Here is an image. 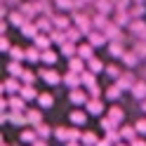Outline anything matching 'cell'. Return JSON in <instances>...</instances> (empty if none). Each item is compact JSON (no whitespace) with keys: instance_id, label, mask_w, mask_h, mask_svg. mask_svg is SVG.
Returning <instances> with one entry per match:
<instances>
[{"instance_id":"5bb4252c","label":"cell","mask_w":146,"mask_h":146,"mask_svg":"<svg viewBox=\"0 0 146 146\" xmlns=\"http://www.w3.org/2000/svg\"><path fill=\"white\" fill-rule=\"evenodd\" d=\"M132 97L139 102H146V80H137V85L132 87Z\"/></svg>"},{"instance_id":"52a82bcc","label":"cell","mask_w":146,"mask_h":146,"mask_svg":"<svg viewBox=\"0 0 146 146\" xmlns=\"http://www.w3.org/2000/svg\"><path fill=\"white\" fill-rule=\"evenodd\" d=\"M78 57L85 59V61L94 59V57H97V54H94V47H92L90 42H80V45H78Z\"/></svg>"},{"instance_id":"7a4b0ae2","label":"cell","mask_w":146,"mask_h":146,"mask_svg":"<svg viewBox=\"0 0 146 146\" xmlns=\"http://www.w3.org/2000/svg\"><path fill=\"white\" fill-rule=\"evenodd\" d=\"M68 102H71L73 106H87V102H90V94H85L80 87H78V90H71Z\"/></svg>"},{"instance_id":"6da1fadb","label":"cell","mask_w":146,"mask_h":146,"mask_svg":"<svg viewBox=\"0 0 146 146\" xmlns=\"http://www.w3.org/2000/svg\"><path fill=\"white\" fill-rule=\"evenodd\" d=\"M21 87H24V83H21L19 78H7V80H5V94H7V97L21 94Z\"/></svg>"},{"instance_id":"d4e9b609","label":"cell","mask_w":146,"mask_h":146,"mask_svg":"<svg viewBox=\"0 0 146 146\" xmlns=\"http://www.w3.org/2000/svg\"><path fill=\"white\" fill-rule=\"evenodd\" d=\"M120 94H123V90H120V87H118L115 83L106 87V99H111V102H115V99H118V97H120Z\"/></svg>"},{"instance_id":"7402d4cb","label":"cell","mask_w":146,"mask_h":146,"mask_svg":"<svg viewBox=\"0 0 146 146\" xmlns=\"http://www.w3.org/2000/svg\"><path fill=\"white\" fill-rule=\"evenodd\" d=\"M68 120H71L73 125H85V120H87V113H85V111H71Z\"/></svg>"},{"instance_id":"8fae6325","label":"cell","mask_w":146,"mask_h":146,"mask_svg":"<svg viewBox=\"0 0 146 146\" xmlns=\"http://www.w3.org/2000/svg\"><path fill=\"white\" fill-rule=\"evenodd\" d=\"M40 76H42V80H45L47 85H57V83H61V76H59L54 68H45Z\"/></svg>"},{"instance_id":"e0dca14e","label":"cell","mask_w":146,"mask_h":146,"mask_svg":"<svg viewBox=\"0 0 146 146\" xmlns=\"http://www.w3.org/2000/svg\"><path fill=\"white\" fill-rule=\"evenodd\" d=\"M87 71H90V73H94V76H99V73H104V71H106V66H104V61H102V59H97V57H94V59H90V61H87Z\"/></svg>"},{"instance_id":"836d02e7","label":"cell","mask_w":146,"mask_h":146,"mask_svg":"<svg viewBox=\"0 0 146 146\" xmlns=\"http://www.w3.org/2000/svg\"><path fill=\"white\" fill-rule=\"evenodd\" d=\"M35 132H38V139H47V137H50V125L40 123L38 127H35Z\"/></svg>"},{"instance_id":"3957f363","label":"cell","mask_w":146,"mask_h":146,"mask_svg":"<svg viewBox=\"0 0 146 146\" xmlns=\"http://www.w3.org/2000/svg\"><path fill=\"white\" fill-rule=\"evenodd\" d=\"M115 85L120 87L123 92H125V90H130V92H132V87L137 85V78H134V73H130V71H125L123 76H120V80H115Z\"/></svg>"},{"instance_id":"ba28073f","label":"cell","mask_w":146,"mask_h":146,"mask_svg":"<svg viewBox=\"0 0 146 146\" xmlns=\"http://www.w3.org/2000/svg\"><path fill=\"white\" fill-rule=\"evenodd\" d=\"M85 111L90 115H102L104 113V104H102V99H90L87 106H85Z\"/></svg>"},{"instance_id":"ab89813d","label":"cell","mask_w":146,"mask_h":146,"mask_svg":"<svg viewBox=\"0 0 146 146\" xmlns=\"http://www.w3.org/2000/svg\"><path fill=\"white\" fill-rule=\"evenodd\" d=\"M97 146H115V144L108 139V137H104V139H99V144H97Z\"/></svg>"},{"instance_id":"e575fe53","label":"cell","mask_w":146,"mask_h":146,"mask_svg":"<svg viewBox=\"0 0 146 146\" xmlns=\"http://www.w3.org/2000/svg\"><path fill=\"white\" fill-rule=\"evenodd\" d=\"M57 59H59L57 52H52V50H45V52H42V61H45V64H54Z\"/></svg>"},{"instance_id":"44dd1931","label":"cell","mask_w":146,"mask_h":146,"mask_svg":"<svg viewBox=\"0 0 146 146\" xmlns=\"http://www.w3.org/2000/svg\"><path fill=\"white\" fill-rule=\"evenodd\" d=\"M21 99H26V102H31V99H38L40 94H38V90H35L33 85H24L21 87V94H19Z\"/></svg>"},{"instance_id":"7bdbcfd3","label":"cell","mask_w":146,"mask_h":146,"mask_svg":"<svg viewBox=\"0 0 146 146\" xmlns=\"http://www.w3.org/2000/svg\"><path fill=\"white\" fill-rule=\"evenodd\" d=\"M66 146H83V141H68Z\"/></svg>"},{"instance_id":"bcb514c9","label":"cell","mask_w":146,"mask_h":146,"mask_svg":"<svg viewBox=\"0 0 146 146\" xmlns=\"http://www.w3.org/2000/svg\"><path fill=\"white\" fill-rule=\"evenodd\" d=\"M141 108H144V113H146V102H141Z\"/></svg>"},{"instance_id":"ffe728a7","label":"cell","mask_w":146,"mask_h":146,"mask_svg":"<svg viewBox=\"0 0 146 146\" xmlns=\"http://www.w3.org/2000/svg\"><path fill=\"white\" fill-rule=\"evenodd\" d=\"M104 73H106V76H108V78H111L113 83H115V80H120V76H123L125 71H123L120 66H118V64H111V66H106V71H104Z\"/></svg>"},{"instance_id":"9c48e42d","label":"cell","mask_w":146,"mask_h":146,"mask_svg":"<svg viewBox=\"0 0 146 146\" xmlns=\"http://www.w3.org/2000/svg\"><path fill=\"white\" fill-rule=\"evenodd\" d=\"M7 73H10V78H24L26 68L21 66V61H10L7 64Z\"/></svg>"},{"instance_id":"f6af8a7d","label":"cell","mask_w":146,"mask_h":146,"mask_svg":"<svg viewBox=\"0 0 146 146\" xmlns=\"http://www.w3.org/2000/svg\"><path fill=\"white\" fill-rule=\"evenodd\" d=\"M115 146H130V144H127V141H120V144H115Z\"/></svg>"},{"instance_id":"8992f818","label":"cell","mask_w":146,"mask_h":146,"mask_svg":"<svg viewBox=\"0 0 146 146\" xmlns=\"http://www.w3.org/2000/svg\"><path fill=\"white\" fill-rule=\"evenodd\" d=\"M61 83L66 85V87H71V90H78L80 85H83V80H80V76H78V73H73V71H68L66 76L61 78Z\"/></svg>"},{"instance_id":"5b68a950","label":"cell","mask_w":146,"mask_h":146,"mask_svg":"<svg viewBox=\"0 0 146 146\" xmlns=\"http://www.w3.org/2000/svg\"><path fill=\"white\" fill-rule=\"evenodd\" d=\"M87 42L92 45V47H99V45H106L108 38H106V33H104V31H97V29H94L92 33L87 35Z\"/></svg>"},{"instance_id":"d6986e66","label":"cell","mask_w":146,"mask_h":146,"mask_svg":"<svg viewBox=\"0 0 146 146\" xmlns=\"http://www.w3.org/2000/svg\"><path fill=\"white\" fill-rule=\"evenodd\" d=\"M139 59H141V57H139V54H137V52L132 50V52H125V57H123V64H125L127 68H137Z\"/></svg>"},{"instance_id":"277c9868","label":"cell","mask_w":146,"mask_h":146,"mask_svg":"<svg viewBox=\"0 0 146 146\" xmlns=\"http://www.w3.org/2000/svg\"><path fill=\"white\" fill-rule=\"evenodd\" d=\"M106 50H108V54H111L113 59H123V57H125V52H127V50H125V42H118V40L108 42V47H106Z\"/></svg>"},{"instance_id":"74e56055","label":"cell","mask_w":146,"mask_h":146,"mask_svg":"<svg viewBox=\"0 0 146 146\" xmlns=\"http://www.w3.org/2000/svg\"><path fill=\"white\" fill-rule=\"evenodd\" d=\"M137 132H141V134H146V118H141V120H137Z\"/></svg>"},{"instance_id":"f546056e","label":"cell","mask_w":146,"mask_h":146,"mask_svg":"<svg viewBox=\"0 0 146 146\" xmlns=\"http://www.w3.org/2000/svg\"><path fill=\"white\" fill-rule=\"evenodd\" d=\"M80 38H83V33H80L76 26H71V29L66 31V40H68V42H78Z\"/></svg>"},{"instance_id":"b9f144b4","label":"cell","mask_w":146,"mask_h":146,"mask_svg":"<svg viewBox=\"0 0 146 146\" xmlns=\"http://www.w3.org/2000/svg\"><path fill=\"white\" fill-rule=\"evenodd\" d=\"M33 146H47V139H38V141H35Z\"/></svg>"},{"instance_id":"4fadbf2b","label":"cell","mask_w":146,"mask_h":146,"mask_svg":"<svg viewBox=\"0 0 146 146\" xmlns=\"http://www.w3.org/2000/svg\"><path fill=\"white\" fill-rule=\"evenodd\" d=\"M137 134H139V132H137V127L120 125V137H123V141H127V144H130V141H134V139H137Z\"/></svg>"},{"instance_id":"9a60e30c","label":"cell","mask_w":146,"mask_h":146,"mask_svg":"<svg viewBox=\"0 0 146 146\" xmlns=\"http://www.w3.org/2000/svg\"><path fill=\"white\" fill-rule=\"evenodd\" d=\"M52 21H54V29H59V31H64V33H66V31L71 29V19H68V17L54 14V17H52Z\"/></svg>"},{"instance_id":"60d3db41","label":"cell","mask_w":146,"mask_h":146,"mask_svg":"<svg viewBox=\"0 0 146 146\" xmlns=\"http://www.w3.org/2000/svg\"><path fill=\"white\" fill-rule=\"evenodd\" d=\"M130 146H146V141H144V139H139V137H137L134 141H130Z\"/></svg>"},{"instance_id":"cb8c5ba5","label":"cell","mask_w":146,"mask_h":146,"mask_svg":"<svg viewBox=\"0 0 146 146\" xmlns=\"http://www.w3.org/2000/svg\"><path fill=\"white\" fill-rule=\"evenodd\" d=\"M80 80H83V85H85L87 90L97 85V76H94V73H90V71H85L83 76H80Z\"/></svg>"},{"instance_id":"1f68e13d","label":"cell","mask_w":146,"mask_h":146,"mask_svg":"<svg viewBox=\"0 0 146 146\" xmlns=\"http://www.w3.org/2000/svg\"><path fill=\"white\" fill-rule=\"evenodd\" d=\"M38 104H40V108H52L54 97H52V94H40V97H38Z\"/></svg>"},{"instance_id":"83f0119b","label":"cell","mask_w":146,"mask_h":146,"mask_svg":"<svg viewBox=\"0 0 146 146\" xmlns=\"http://www.w3.org/2000/svg\"><path fill=\"white\" fill-rule=\"evenodd\" d=\"M80 141H83L85 146H97L99 144V139H97L94 132H83V139H80Z\"/></svg>"},{"instance_id":"4dcf8cb0","label":"cell","mask_w":146,"mask_h":146,"mask_svg":"<svg viewBox=\"0 0 146 146\" xmlns=\"http://www.w3.org/2000/svg\"><path fill=\"white\" fill-rule=\"evenodd\" d=\"M33 42H35V47H40V50L45 52V50H50V45H52V38H45V35H38V38H35Z\"/></svg>"},{"instance_id":"ac0fdd59","label":"cell","mask_w":146,"mask_h":146,"mask_svg":"<svg viewBox=\"0 0 146 146\" xmlns=\"http://www.w3.org/2000/svg\"><path fill=\"white\" fill-rule=\"evenodd\" d=\"M26 118H29V125H33V127H38L40 123H45L42 113L38 111V108H29V111H26Z\"/></svg>"},{"instance_id":"d590c367","label":"cell","mask_w":146,"mask_h":146,"mask_svg":"<svg viewBox=\"0 0 146 146\" xmlns=\"http://www.w3.org/2000/svg\"><path fill=\"white\" fill-rule=\"evenodd\" d=\"M26 59L29 61H38V59H42V52H38L35 47H29L26 50Z\"/></svg>"},{"instance_id":"4316f807","label":"cell","mask_w":146,"mask_h":146,"mask_svg":"<svg viewBox=\"0 0 146 146\" xmlns=\"http://www.w3.org/2000/svg\"><path fill=\"white\" fill-rule=\"evenodd\" d=\"M130 14H132V21H137V19H144L146 7H144V5H134V7H130Z\"/></svg>"},{"instance_id":"f35d334b","label":"cell","mask_w":146,"mask_h":146,"mask_svg":"<svg viewBox=\"0 0 146 146\" xmlns=\"http://www.w3.org/2000/svg\"><path fill=\"white\" fill-rule=\"evenodd\" d=\"M0 45H3V52H7V54H10V50H12V45H10V40H7L5 35H3V40H0Z\"/></svg>"},{"instance_id":"484cf974","label":"cell","mask_w":146,"mask_h":146,"mask_svg":"<svg viewBox=\"0 0 146 146\" xmlns=\"http://www.w3.org/2000/svg\"><path fill=\"white\" fill-rule=\"evenodd\" d=\"M21 141H26V144H35V141H38V132H35V130H24L21 132Z\"/></svg>"},{"instance_id":"603a6c76","label":"cell","mask_w":146,"mask_h":146,"mask_svg":"<svg viewBox=\"0 0 146 146\" xmlns=\"http://www.w3.org/2000/svg\"><path fill=\"white\" fill-rule=\"evenodd\" d=\"M108 118H113V120H118V123H123V118H125V111L118 104H113L111 108H108Z\"/></svg>"},{"instance_id":"2e32d148","label":"cell","mask_w":146,"mask_h":146,"mask_svg":"<svg viewBox=\"0 0 146 146\" xmlns=\"http://www.w3.org/2000/svg\"><path fill=\"white\" fill-rule=\"evenodd\" d=\"M85 59H80V57H73V59H68V71H73V73H78V76H83V66H85Z\"/></svg>"},{"instance_id":"f1b7e54d","label":"cell","mask_w":146,"mask_h":146,"mask_svg":"<svg viewBox=\"0 0 146 146\" xmlns=\"http://www.w3.org/2000/svg\"><path fill=\"white\" fill-rule=\"evenodd\" d=\"M54 5H57L59 10H64V12L76 10V0H54Z\"/></svg>"},{"instance_id":"ee69618b","label":"cell","mask_w":146,"mask_h":146,"mask_svg":"<svg viewBox=\"0 0 146 146\" xmlns=\"http://www.w3.org/2000/svg\"><path fill=\"white\" fill-rule=\"evenodd\" d=\"M132 3H137V5H144V3H146V0H132Z\"/></svg>"},{"instance_id":"30bf717a","label":"cell","mask_w":146,"mask_h":146,"mask_svg":"<svg viewBox=\"0 0 146 146\" xmlns=\"http://www.w3.org/2000/svg\"><path fill=\"white\" fill-rule=\"evenodd\" d=\"M94 5H97V10H99V14H111V12H115V5H113V0H94Z\"/></svg>"},{"instance_id":"8d00e7d4","label":"cell","mask_w":146,"mask_h":146,"mask_svg":"<svg viewBox=\"0 0 146 146\" xmlns=\"http://www.w3.org/2000/svg\"><path fill=\"white\" fill-rule=\"evenodd\" d=\"M35 83V73L33 71H26L24 73V85H33Z\"/></svg>"},{"instance_id":"d6a6232c","label":"cell","mask_w":146,"mask_h":146,"mask_svg":"<svg viewBox=\"0 0 146 146\" xmlns=\"http://www.w3.org/2000/svg\"><path fill=\"white\" fill-rule=\"evenodd\" d=\"M24 57H26V52H24L21 47H12V50H10V59H12V61H21Z\"/></svg>"},{"instance_id":"7c38bea8","label":"cell","mask_w":146,"mask_h":146,"mask_svg":"<svg viewBox=\"0 0 146 146\" xmlns=\"http://www.w3.org/2000/svg\"><path fill=\"white\" fill-rule=\"evenodd\" d=\"M7 106H10L12 111H29V108H26V99H21L19 94L17 97H7Z\"/></svg>"}]
</instances>
